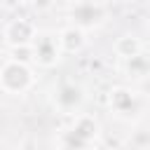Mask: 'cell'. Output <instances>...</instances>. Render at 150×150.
I'll return each mask as SVG.
<instances>
[{
  "instance_id": "1",
  "label": "cell",
  "mask_w": 150,
  "mask_h": 150,
  "mask_svg": "<svg viewBox=\"0 0 150 150\" xmlns=\"http://www.w3.org/2000/svg\"><path fill=\"white\" fill-rule=\"evenodd\" d=\"M98 136V124L89 115H80L73 127L63 129L59 136V150H89Z\"/></svg>"
},
{
  "instance_id": "2",
  "label": "cell",
  "mask_w": 150,
  "mask_h": 150,
  "mask_svg": "<svg viewBox=\"0 0 150 150\" xmlns=\"http://www.w3.org/2000/svg\"><path fill=\"white\" fill-rule=\"evenodd\" d=\"M30 84H33V73L26 63L12 59L0 68V87L7 94H23Z\"/></svg>"
},
{
  "instance_id": "3",
  "label": "cell",
  "mask_w": 150,
  "mask_h": 150,
  "mask_svg": "<svg viewBox=\"0 0 150 150\" xmlns=\"http://www.w3.org/2000/svg\"><path fill=\"white\" fill-rule=\"evenodd\" d=\"M110 108L120 115V117H138L145 108V96L131 89H112L110 91Z\"/></svg>"
},
{
  "instance_id": "4",
  "label": "cell",
  "mask_w": 150,
  "mask_h": 150,
  "mask_svg": "<svg viewBox=\"0 0 150 150\" xmlns=\"http://www.w3.org/2000/svg\"><path fill=\"white\" fill-rule=\"evenodd\" d=\"M70 14H73V21H75V28H91V26H98L103 19H105V7L98 5V2H77L70 7Z\"/></svg>"
},
{
  "instance_id": "5",
  "label": "cell",
  "mask_w": 150,
  "mask_h": 150,
  "mask_svg": "<svg viewBox=\"0 0 150 150\" xmlns=\"http://www.w3.org/2000/svg\"><path fill=\"white\" fill-rule=\"evenodd\" d=\"M35 38H38V35H35V26H33L28 19H14V21H9L7 28H5V40H7L14 49L33 45Z\"/></svg>"
},
{
  "instance_id": "6",
  "label": "cell",
  "mask_w": 150,
  "mask_h": 150,
  "mask_svg": "<svg viewBox=\"0 0 150 150\" xmlns=\"http://www.w3.org/2000/svg\"><path fill=\"white\" fill-rule=\"evenodd\" d=\"M59 47H61L59 38L38 35L30 49H33V56H35L38 63H42V66H54V63L59 61Z\"/></svg>"
},
{
  "instance_id": "7",
  "label": "cell",
  "mask_w": 150,
  "mask_h": 150,
  "mask_svg": "<svg viewBox=\"0 0 150 150\" xmlns=\"http://www.w3.org/2000/svg\"><path fill=\"white\" fill-rule=\"evenodd\" d=\"M80 101H82L80 87H75V84H61V87L56 89L54 103H56L61 110H73V108L80 105Z\"/></svg>"
},
{
  "instance_id": "8",
  "label": "cell",
  "mask_w": 150,
  "mask_h": 150,
  "mask_svg": "<svg viewBox=\"0 0 150 150\" xmlns=\"http://www.w3.org/2000/svg\"><path fill=\"white\" fill-rule=\"evenodd\" d=\"M59 42H61V47H63L66 52H75V49H80V47L84 45V38H82V30H80V28L70 26V28H66V30L61 33Z\"/></svg>"
},
{
  "instance_id": "9",
  "label": "cell",
  "mask_w": 150,
  "mask_h": 150,
  "mask_svg": "<svg viewBox=\"0 0 150 150\" xmlns=\"http://www.w3.org/2000/svg\"><path fill=\"white\" fill-rule=\"evenodd\" d=\"M127 70H129L134 77H143V75H148V70H150V59H148L145 54H136V56L127 59Z\"/></svg>"
},
{
  "instance_id": "10",
  "label": "cell",
  "mask_w": 150,
  "mask_h": 150,
  "mask_svg": "<svg viewBox=\"0 0 150 150\" xmlns=\"http://www.w3.org/2000/svg\"><path fill=\"white\" fill-rule=\"evenodd\" d=\"M115 49H117V54H120V56L131 59V56L141 54V42H138L136 38H120V40H117V45H115Z\"/></svg>"
}]
</instances>
